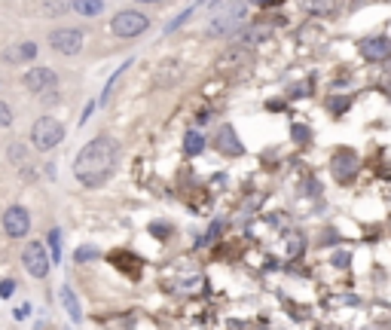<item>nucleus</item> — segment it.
Returning a JSON list of instances; mask_svg holds the SVG:
<instances>
[{"label":"nucleus","instance_id":"nucleus-1","mask_svg":"<svg viewBox=\"0 0 391 330\" xmlns=\"http://www.w3.org/2000/svg\"><path fill=\"white\" fill-rule=\"evenodd\" d=\"M117 163H119V144L108 135H98L95 141H89L77 153L74 174L86 187H104L117 172Z\"/></svg>","mask_w":391,"mask_h":330},{"label":"nucleus","instance_id":"nucleus-2","mask_svg":"<svg viewBox=\"0 0 391 330\" xmlns=\"http://www.w3.org/2000/svg\"><path fill=\"white\" fill-rule=\"evenodd\" d=\"M61 138H65V125L55 116H40L37 123L31 125V144H34V150H40V153H49L52 147H59Z\"/></svg>","mask_w":391,"mask_h":330},{"label":"nucleus","instance_id":"nucleus-3","mask_svg":"<svg viewBox=\"0 0 391 330\" xmlns=\"http://www.w3.org/2000/svg\"><path fill=\"white\" fill-rule=\"evenodd\" d=\"M147 28H150V19H147L144 12H138V10L117 12L113 22H110V31L117 34V37H138V34H144Z\"/></svg>","mask_w":391,"mask_h":330},{"label":"nucleus","instance_id":"nucleus-4","mask_svg":"<svg viewBox=\"0 0 391 330\" xmlns=\"http://www.w3.org/2000/svg\"><path fill=\"white\" fill-rule=\"evenodd\" d=\"M25 86L28 92L34 95H43L46 101H55V89H59V76H55L52 68H31V71L25 74Z\"/></svg>","mask_w":391,"mask_h":330},{"label":"nucleus","instance_id":"nucleus-5","mask_svg":"<svg viewBox=\"0 0 391 330\" xmlns=\"http://www.w3.org/2000/svg\"><path fill=\"white\" fill-rule=\"evenodd\" d=\"M241 19H245V6L241 3H232L230 10H223L220 16H214L205 28V34L208 37H232V31L241 25Z\"/></svg>","mask_w":391,"mask_h":330},{"label":"nucleus","instance_id":"nucleus-6","mask_svg":"<svg viewBox=\"0 0 391 330\" xmlns=\"http://www.w3.org/2000/svg\"><path fill=\"white\" fill-rule=\"evenodd\" d=\"M22 263H25V272L31 278H46L49 276V266H52V260L46 257V248L40 242H31L25 245L22 251Z\"/></svg>","mask_w":391,"mask_h":330},{"label":"nucleus","instance_id":"nucleus-7","mask_svg":"<svg viewBox=\"0 0 391 330\" xmlns=\"http://www.w3.org/2000/svg\"><path fill=\"white\" fill-rule=\"evenodd\" d=\"M83 43H86V37H83V31H77V28H55V31L49 34V46L61 55H77L83 49Z\"/></svg>","mask_w":391,"mask_h":330},{"label":"nucleus","instance_id":"nucleus-8","mask_svg":"<svg viewBox=\"0 0 391 330\" xmlns=\"http://www.w3.org/2000/svg\"><path fill=\"white\" fill-rule=\"evenodd\" d=\"M28 229H31V214H28V208L22 205H10L3 212V233L10 238H25Z\"/></svg>","mask_w":391,"mask_h":330},{"label":"nucleus","instance_id":"nucleus-9","mask_svg":"<svg viewBox=\"0 0 391 330\" xmlns=\"http://www.w3.org/2000/svg\"><path fill=\"white\" fill-rule=\"evenodd\" d=\"M330 172L339 184H348V181L358 174V156H354L352 150H337L330 159Z\"/></svg>","mask_w":391,"mask_h":330},{"label":"nucleus","instance_id":"nucleus-10","mask_svg":"<svg viewBox=\"0 0 391 330\" xmlns=\"http://www.w3.org/2000/svg\"><path fill=\"white\" fill-rule=\"evenodd\" d=\"M214 147L223 153V156H241V153H245V147H241V141H239V135H236L232 125H220V132L214 138Z\"/></svg>","mask_w":391,"mask_h":330},{"label":"nucleus","instance_id":"nucleus-11","mask_svg":"<svg viewBox=\"0 0 391 330\" xmlns=\"http://www.w3.org/2000/svg\"><path fill=\"white\" fill-rule=\"evenodd\" d=\"M391 52V40L388 37H370L361 43V55H364L367 61H379L385 59V55Z\"/></svg>","mask_w":391,"mask_h":330},{"label":"nucleus","instance_id":"nucleus-12","mask_svg":"<svg viewBox=\"0 0 391 330\" xmlns=\"http://www.w3.org/2000/svg\"><path fill=\"white\" fill-rule=\"evenodd\" d=\"M59 300H61V306H65V312L70 315V321H74V324H80V321H83V309H80V300H77V293L70 291L68 285H61Z\"/></svg>","mask_w":391,"mask_h":330},{"label":"nucleus","instance_id":"nucleus-13","mask_svg":"<svg viewBox=\"0 0 391 330\" xmlns=\"http://www.w3.org/2000/svg\"><path fill=\"white\" fill-rule=\"evenodd\" d=\"M6 61H12V65H22V61H31L37 59V43H19V46H10L3 52Z\"/></svg>","mask_w":391,"mask_h":330},{"label":"nucleus","instance_id":"nucleus-14","mask_svg":"<svg viewBox=\"0 0 391 330\" xmlns=\"http://www.w3.org/2000/svg\"><path fill=\"white\" fill-rule=\"evenodd\" d=\"M269 34H272V28H245V31H239L236 37H232V43L236 46H254V43H260V40H266Z\"/></svg>","mask_w":391,"mask_h":330},{"label":"nucleus","instance_id":"nucleus-15","mask_svg":"<svg viewBox=\"0 0 391 330\" xmlns=\"http://www.w3.org/2000/svg\"><path fill=\"white\" fill-rule=\"evenodd\" d=\"M303 10L309 16H333L337 12V0H303Z\"/></svg>","mask_w":391,"mask_h":330},{"label":"nucleus","instance_id":"nucleus-16","mask_svg":"<svg viewBox=\"0 0 391 330\" xmlns=\"http://www.w3.org/2000/svg\"><path fill=\"white\" fill-rule=\"evenodd\" d=\"M74 12H80L83 19H92V16H101L104 12V0H74Z\"/></svg>","mask_w":391,"mask_h":330},{"label":"nucleus","instance_id":"nucleus-17","mask_svg":"<svg viewBox=\"0 0 391 330\" xmlns=\"http://www.w3.org/2000/svg\"><path fill=\"white\" fill-rule=\"evenodd\" d=\"M202 150H205V138L199 135V132H187V135H183V153H187V156H199Z\"/></svg>","mask_w":391,"mask_h":330},{"label":"nucleus","instance_id":"nucleus-18","mask_svg":"<svg viewBox=\"0 0 391 330\" xmlns=\"http://www.w3.org/2000/svg\"><path fill=\"white\" fill-rule=\"evenodd\" d=\"M68 0H43V16L46 19H61L68 12Z\"/></svg>","mask_w":391,"mask_h":330},{"label":"nucleus","instance_id":"nucleus-19","mask_svg":"<svg viewBox=\"0 0 391 330\" xmlns=\"http://www.w3.org/2000/svg\"><path fill=\"white\" fill-rule=\"evenodd\" d=\"M49 248H52V263H61V229L49 233Z\"/></svg>","mask_w":391,"mask_h":330},{"label":"nucleus","instance_id":"nucleus-20","mask_svg":"<svg viewBox=\"0 0 391 330\" xmlns=\"http://www.w3.org/2000/svg\"><path fill=\"white\" fill-rule=\"evenodd\" d=\"M98 257V248H92V245H83V248H77L74 260L77 263H86V260H95Z\"/></svg>","mask_w":391,"mask_h":330},{"label":"nucleus","instance_id":"nucleus-21","mask_svg":"<svg viewBox=\"0 0 391 330\" xmlns=\"http://www.w3.org/2000/svg\"><path fill=\"white\" fill-rule=\"evenodd\" d=\"M348 104H352V101H348V98H330V101H327V107H330V114H345V110H348Z\"/></svg>","mask_w":391,"mask_h":330},{"label":"nucleus","instance_id":"nucleus-22","mask_svg":"<svg viewBox=\"0 0 391 330\" xmlns=\"http://www.w3.org/2000/svg\"><path fill=\"white\" fill-rule=\"evenodd\" d=\"M16 278H3V282H0V300H6V297H12V293H16Z\"/></svg>","mask_w":391,"mask_h":330},{"label":"nucleus","instance_id":"nucleus-23","mask_svg":"<svg viewBox=\"0 0 391 330\" xmlns=\"http://www.w3.org/2000/svg\"><path fill=\"white\" fill-rule=\"evenodd\" d=\"M6 125H12V110H10V104L0 101V129H6Z\"/></svg>","mask_w":391,"mask_h":330},{"label":"nucleus","instance_id":"nucleus-24","mask_svg":"<svg viewBox=\"0 0 391 330\" xmlns=\"http://www.w3.org/2000/svg\"><path fill=\"white\" fill-rule=\"evenodd\" d=\"M309 138H312L309 129H303V125H294V141H297V144H309Z\"/></svg>","mask_w":391,"mask_h":330},{"label":"nucleus","instance_id":"nucleus-25","mask_svg":"<svg viewBox=\"0 0 391 330\" xmlns=\"http://www.w3.org/2000/svg\"><path fill=\"white\" fill-rule=\"evenodd\" d=\"M150 233L153 236H168L172 233V227H168V223H150Z\"/></svg>","mask_w":391,"mask_h":330},{"label":"nucleus","instance_id":"nucleus-26","mask_svg":"<svg viewBox=\"0 0 391 330\" xmlns=\"http://www.w3.org/2000/svg\"><path fill=\"white\" fill-rule=\"evenodd\" d=\"M190 12H193V10H183V12H181V16H177V19H174V22H172V25H168V28H166V31H174V28H181V25H183V22H187V19H190Z\"/></svg>","mask_w":391,"mask_h":330},{"label":"nucleus","instance_id":"nucleus-27","mask_svg":"<svg viewBox=\"0 0 391 330\" xmlns=\"http://www.w3.org/2000/svg\"><path fill=\"white\" fill-rule=\"evenodd\" d=\"M333 263H337L339 269H345V266H348V254H337V257H333Z\"/></svg>","mask_w":391,"mask_h":330},{"label":"nucleus","instance_id":"nucleus-28","mask_svg":"<svg viewBox=\"0 0 391 330\" xmlns=\"http://www.w3.org/2000/svg\"><path fill=\"white\" fill-rule=\"evenodd\" d=\"M251 3H257V6H272V3H279V0H251Z\"/></svg>","mask_w":391,"mask_h":330},{"label":"nucleus","instance_id":"nucleus-29","mask_svg":"<svg viewBox=\"0 0 391 330\" xmlns=\"http://www.w3.org/2000/svg\"><path fill=\"white\" fill-rule=\"evenodd\" d=\"M144 3H166V0H144Z\"/></svg>","mask_w":391,"mask_h":330}]
</instances>
